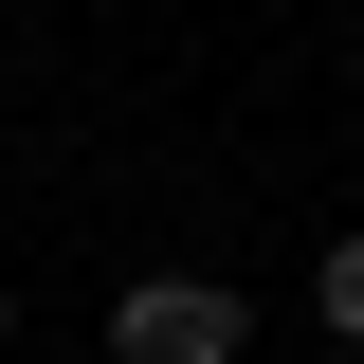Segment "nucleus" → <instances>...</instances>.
Returning <instances> with one entry per match:
<instances>
[{
	"label": "nucleus",
	"instance_id": "obj_3",
	"mask_svg": "<svg viewBox=\"0 0 364 364\" xmlns=\"http://www.w3.org/2000/svg\"><path fill=\"white\" fill-rule=\"evenodd\" d=\"M0 328H18V291H0Z\"/></svg>",
	"mask_w": 364,
	"mask_h": 364
},
{
	"label": "nucleus",
	"instance_id": "obj_2",
	"mask_svg": "<svg viewBox=\"0 0 364 364\" xmlns=\"http://www.w3.org/2000/svg\"><path fill=\"white\" fill-rule=\"evenodd\" d=\"M310 310H328V346H364V237H328V273H310Z\"/></svg>",
	"mask_w": 364,
	"mask_h": 364
},
{
	"label": "nucleus",
	"instance_id": "obj_1",
	"mask_svg": "<svg viewBox=\"0 0 364 364\" xmlns=\"http://www.w3.org/2000/svg\"><path fill=\"white\" fill-rule=\"evenodd\" d=\"M109 346H128V364H237V346H255V310H237L219 273H146L128 310H109Z\"/></svg>",
	"mask_w": 364,
	"mask_h": 364
}]
</instances>
